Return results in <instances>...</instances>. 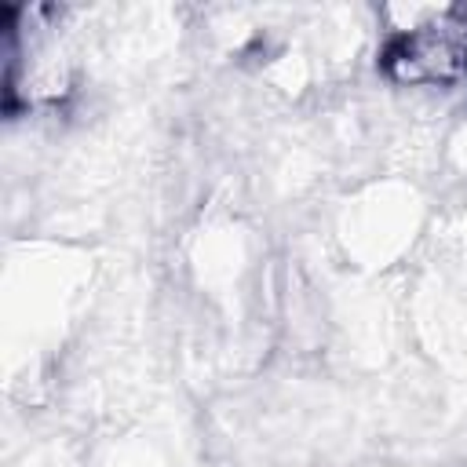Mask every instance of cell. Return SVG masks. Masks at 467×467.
I'll use <instances>...</instances> for the list:
<instances>
[{"label": "cell", "instance_id": "6da1fadb", "mask_svg": "<svg viewBox=\"0 0 467 467\" xmlns=\"http://www.w3.org/2000/svg\"><path fill=\"white\" fill-rule=\"evenodd\" d=\"M405 11V7H401ZM409 22L394 26L398 36L387 51V66L398 80L449 84L467 73V29L449 26V7H409Z\"/></svg>", "mask_w": 467, "mask_h": 467}]
</instances>
